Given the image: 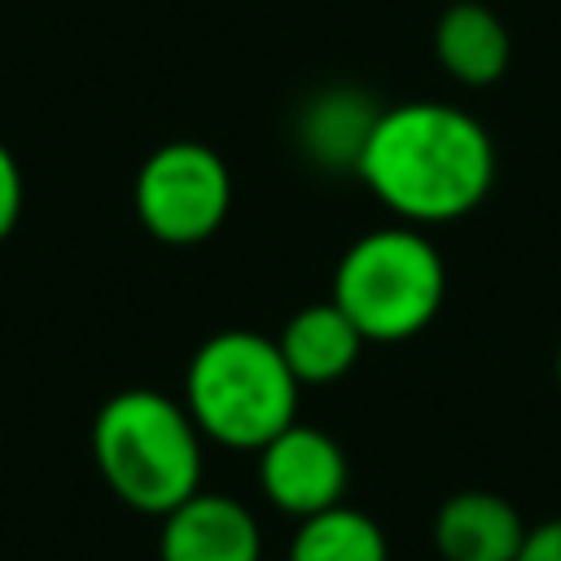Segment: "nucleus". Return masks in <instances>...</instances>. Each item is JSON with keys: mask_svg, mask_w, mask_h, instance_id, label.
<instances>
[{"mask_svg": "<svg viewBox=\"0 0 561 561\" xmlns=\"http://www.w3.org/2000/svg\"><path fill=\"white\" fill-rule=\"evenodd\" d=\"M355 175L403 224H451L491 193L495 145L473 114L447 101H399L381 110Z\"/></svg>", "mask_w": 561, "mask_h": 561, "instance_id": "1", "label": "nucleus"}, {"mask_svg": "<svg viewBox=\"0 0 561 561\" xmlns=\"http://www.w3.org/2000/svg\"><path fill=\"white\" fill-rule=\"evenodd\" d=\"M92 460L105 486L136 513L167 517L202 491V430L184 399L149 386L110 394L92 416Z\"/></svg>", "mask_w": 561, "mask_h": 561, "instance_id": "2", "label": "nucleus"}, {"mask_svg": "<svg viewBox=\"0 0 561 561\" xmlns=\"http://www.w3.org/2000/svg\"><path fill=\"white\" fill-rule=\"evenodd\" d=\"M298 377L289 373L276 337L254 329H224L206 337L184 373V408L202 438L259 451L298 421Z\"/></svg>", "mask_w": 561, "mask_h": 561, "instance_id": "3", "label": "nucleus"}, {"mask_svg": "<svg viewBox=\"0 0 561 561\" xmlns=\"http://www.w3.org/2000/svg\"><path fill=\"white\" fill-rule=\"evenodd\" d=\"M447 267L416 224L373 228L346 245L333 272V302L351 316L364 342L416 337L443 307Z\"/></svg>", "mask_w": 561, "mask_h": 561, "instance_id": "4", "label": "nucleus"}, {"mask_svg": "<svg viewBox=\"0 0 561 561\" xmlns=\"http://www.w3.org/2000/svg\"><path fill=\"white\" fill-rule=\"evenodd\" d=\"M136 219L162 245H197L228 219L232 175L202 140H167L136 171Z\"/></svg>", "mask_w": 561, "mask_h": 561, "instance_id": "5", "label": "nucleus"}, {"mask_svg": "<svg viewBox=\"0 0 561 561\" xmlns=\"http://www.w3.org/2000/svg\"><path fill=\"white\" fill-rule=\"evenodd\" d=\"M346 478L351 469H346L342 447L316 425L294 421L259 447V486L267 504L298 522L342 504Z\"/></svg>", "mask_w": 561, "mask_h": 561, "instance_id": "6", "label": "nucleus"}, {"mask_svg": "<svg viewBox=\"0 0 561 561\" xmlns=\"http://www.w3.org/2000/svg\"><path fill=\"white\" fill-rule=\"evenodd\" d=\"M158 561H263V535L241 500L193 491L162 517Z\"/></svg>", "mask_w": 561, "mask_h": 561, "instance_id": "7", "label": "nucleus"}, {"mask_svg": "<svg viewBox=\"0 0 561 561\" xmlns=\"http://www.w3.org/2000/svg\"><path fill=\"white\" fill-rule=\"evenodd\" d=\"M522 539V513L495 491H456L434 513V548L443 561H513Z\"/></svg>", "mask_w": 561, "mask_h": 561, "instance_id": "8", "label": "nucleus"}, {"mask_svg": "<svg viewBox=\"0 0 561 561\" xmlns=\"http://www.w3.org/2000/svg\"><path fill=\"white\" fill-rule=\"evenodd\" d=\"M381 105L364 88H324L298 114V149L324 171H359Z\"/></svg>", "mask_w": 561, "mask_h": 561, "instance_id": "9", "label": "nucleus"}, {"mask_svg": "<svg viewBox=\"0 0 561 561\" xmlns=\"http://www.w3.org/2000/svg\"><path fill=\"white\" fill-rule=\"evenodd\" d=\"M289 373L298 377V386H329L337 377H346L364 351V333L351 324V316L329 298V302H307L298 307L280 337H276Z\"/></svg>", "mask_w": 561, "mask_h": 561, "instance_id": "10", "label": "nucleus"}, {"mask_svg": "<svg viewBox=\"0 0 561 561\" xmlns=\"http://www.w3.org/2000/svg\"><path fill=\"white\" fill-rule=\"evenodd\" d=\"M434 57H438V66L456 83H465V88H491L508 70L513 39H508L504 22L486 4L456 0V4L443 9L438 26H434Z\"/></svg>", "mask_w": 561, "mask_h": 561, "instance_id": "11", "label": "nucleus"}, {"mask_svg": "<svg viewBox=\"0 0 561 561\" xmlns=\"http://www.w3.org/2000/svg\"><path fill=\"white\" fill-rule=\"evenodd\" d=\"M289 561H390V543L368 513L333 504L298 522L289 539Z\"/></svg>", "mask_w": 561, "mask_h": 561, "instance_id": "12", "label": "nucleus"}, {"mask_svg": "<svg viewBox=\"0 0 561 561\" xmlns=\"http://www.w3.org/2000/svg\"><path fill=\"white\" fill-rule=\"evenodd\" d=\"M22 197H26V188H22V167H18L13 149L0 140V241L18 228V219H22Z\"/></svg>", "mask_w": 561, "mask_h": 561, "instance_id": "13", "label": "nucleus"}, {"mask_svg": "<svg viewBox=\"0 0 561 561\" xmlns=\"http://www.w3.org/2000/svg\"><path fill=\"white\" fill-rule=\"evenodd\" d=\"M513 561H561V517L526 526V539H522Z\"/></svg>", "mask_w": 561, "mask_h": 561, "instance_id": "14", "label": "nucleus"}, {"mask_svg": "<svg viewBox=\"0 0 561 561\" xmlns=\"http://www.w3.org/2000/svg\"><path fill=\"white\" fill-rule=\"evenodd\" d=\"M557 381H561V346H557Z\"/></svg>", "mask_w": 561, "mask_h": 561, "instance_id": "15", "label": "nucleus"}]
</instances>
